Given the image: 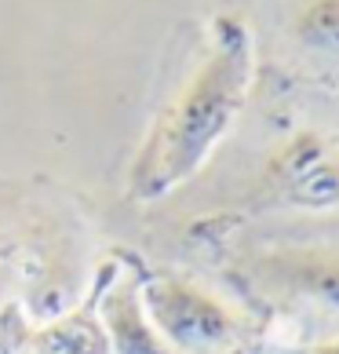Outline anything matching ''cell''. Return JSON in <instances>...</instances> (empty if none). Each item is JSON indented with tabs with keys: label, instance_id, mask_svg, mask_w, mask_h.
Here are the masks:
<instances>
[{
	"label": "cell",
	"instance_id": "cell-4",
	"mask_svg": "<svg viewBox=\"0 0 339 354\" xmlns=\"http://www.w3.org/2000/svg\"><path fill=\"white\" fill-rule=\"evenodd\" d=\"M267 187L278 205L303 212L339 208V147L318 132H299L273 153Z\"/></svg>",
	"mask_w": 339,
	"mask_h": 354
},
{
	"label": "cell",
	"instance_id": "cell-3",
	"mask_svg": "<svg viewBox=\"0 0 339 354\" xmlns=\"http://www.w3.org/2000/svg\"><path fill=\"white\" fill-rule=\"evenodd\" d=\"M241 274L273 299H296L339 310V245L263 248L241 263Z\"/></svg>",
	"mask_w": 339,
	"mask_h": 354
},
{
	"label": "cell",
	"instance_id": "cell-5",
	"mask_svg": "<svg viewBox=\"0 0 339 354\" xmlns=\"http://www.w3.org/2000/svg\"><path fill=\"white\" fill-rule=\"evenodd\" d=\"M99 322L110 354H175L153 329L135 278H110L106 288H99Z\"/></svg>",
	"mask_w": 339,
	"mask_h": 354
},
{
	"label": "cell",
	"instance_id": "cell-7",
	"mask_svg": "<svg viewBox=\"0 0 339 354\" xmlns=\"http://www.w3.org/2000/svg\"><path fill=\"white\" fill-rule=\"evenodd\" d=\"M296 37L307 48L339 51V0H307L296 15Z\"/></svg>",
	"mask_w": 339,
	"mask_h": 354
},
{
	"label": "cell",
	"instance_id": "cell-2",
	"mask_svg": "<svg viewBox=\"0 0 339 354\" xmlns=\"http://www.w3.org/2000/svg\"><path fill=\"white\" fill-rule=\"evenodd\" d=\"M139 296L153 329L175 354H233L241 347V318L215 292L186 278L157 274L139 281Z\"/></svg>",
	"mask_w": 339,
	"mask_h": 354
},
{
	"label": "cell",
	"instance_id": "cell-6",
	"mask_svg": "<svg viewBox=\"0 0 339 354\" xmlns=\"http://www.w3.org/2000/svg\"><path fill=\"white\" fill-rule=\"evenodd\" d=\"M33 354H110L106 333L99 322V296L81 310H70L48 322L33 336Z\"/></svg>",
	"mask_w": 339,
	"mask_h": 354
},
{
	"label": "cell",
	"instance_id": "cell-8",
	"mask_svg": "<svg viewBox=\"0 0 339 354\" xmlns=\"http://www.w3.org/2000/svg\"><path fill=\"white\" fill-rule=\"evenodd\" d=\"M292 354H339V336L332 339H318V344H310V347H299Z\"/></svg>",
	"mask_w": 339,
	"mask_h": 354
},
{
	"label": "cell",
	"instance_id": "cell-1",
	"mask_svg": "<svg viewBox=\"0 0 339 354\" xmlns=\"http://www.w3.org/2000/svg\"><path fill=\"white\" fill-rule=\"evenodd\" d=\"M252 84V37L238 19H219L212 51L168 110L153 147L142 153L135 172L139 198H161L190 179L230 132Z\"/></svg>",
	"mask_w": 339,
	"mask_h": 354
}]
</instances>
